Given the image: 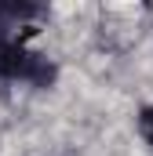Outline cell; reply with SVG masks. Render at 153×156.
<instances>
[{
  "instance_id": "6da1fadb",
  "label": "cell",
  "mask_w": 153,
  "mask_h": 156,
  "mask_svg": "<svg viewBox=\"0 0 153 156\" xmlns=\"http://www.w3.org/2000/svg\"><path fill=\"white\" fill-rule=\"evenodd\" d=\"M0 80H29L37 87H47L55 80V66L44 55L26 51L22 40H11L0 33Z\"/></svg>"
},
{
  "instance_id": "7a4b0ae2",
  "label": "cell",
  "mask_w": 153,
  "mask_h": 156,
  "mask_svg": "<svg viewBox=\"0 0 153 156\" xmlns=\"http://www.w3.org/2000/svg\"><path fill=\"white\" fill-rule=\"evenodd\" d=\"M40 4H7V0H0V18H7V22H22V18H37Z\"/></svg>"
},
{
  "instance_id": "3957f363",
  "label": "cell",
  "mask_w": 153,
  "mask_h": 156,
  "mask_svg": "<svg viewBox=\"0 0 153 156\" xmlns=\"http://www.w3.org/2000/svg\"><path fill=\"white\" fill-rule=\"evenodd\" d=\"M139 127H142V138L153 145V105H150V109H142V120H139Z\"/></svg>"
}]
</instances>
